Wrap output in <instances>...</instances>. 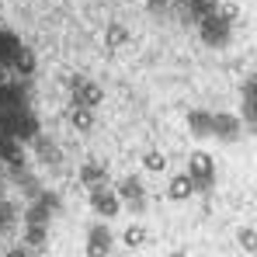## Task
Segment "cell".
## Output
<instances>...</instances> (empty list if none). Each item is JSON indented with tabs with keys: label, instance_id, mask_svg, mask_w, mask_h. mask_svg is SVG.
<instances>
[{
	"label": "cell",
	"instance_id": "cell-1",
	"mask_svg": "<svg viewBox=\"0 0 257 257\" xmlns=\"http://www.w3.org/2000/svg\"><path fill=\"white\" fill-rule=\"evenodd\" d=\"M188 177L195 181V191H212L215 184V164L209 153H202V150H195L191 157H188Z\"/></svg>",
	"mask_w": 257,
	"mask_h": 257
},
{
	"label": "cell",
	"instance_id": "cell-2",
	"mask_svg": "<svg viewBox=\"0 0 257 257\" xmlns=\"http://www.w3.org/2000/svg\"><path fill=\"white\" fill-rule=\"evenodd\" d=\"M90 205H94V212L104 215V219H115V215H118V209H122L118 195H115V191H108L104 184L90 188Z\"/></svg>",
	"mask_w": 257,
	"mask_h": 257
},
{
	"label": "cell",
	"instance_id": "cell-3",
	"mask_svg": "<svg viewBox=\"0 0 257 257\" xmlns=\"http://www.w3.org/2000/svg\"><path fill=\"white\" fill-rule=\"evenodd\" d=\"M198 28H202V39H205V45H226L229 42V21H222L219 14H209L205 21H198Z\"/></svg>",
	"mask_w": 257,
	"mask_h": 257
},
{
	"label": "cell",
	"instance_id": "cell-4",
	"mask_svg": "<svg viewBox=\"0 0 257 257\" xmlns=\"http://www.w3.org/2000/svg\"><path fill=\"white\" fill-rule=\"evenodd\" d=\"M240 132H243V125H240L236 115H226V111L212 115V136H215V139H222V143H236Z\"/></svg>",
	"mask_w": 257,
	"mask_h": 257
},
{
	"label": "cell",
	"instance_id": "cell-5",
	"mask_svg": "<svg viewBox=\"0 0 257 257\" xmlns=\"http://www.w3.org/2000/svg\"><path fill=\"white\" fill-rule=\"evenodd\" d=\"M108 250H111V229L104 222L90 226V233H87V257H108Z\"/></svg>",
	"mask_w": 257,
	"mask_h": 257
},
{
	"label": "cell",
	"instance_id": "cell-6",
	"mask_svg": "<svg viewBox=\"0 0 257 257\" xmlns=\"http://www.w3.org/2000/svg\"><path fill=\"white\" fill-rule=\"evenodd\" d=\"M101 97H104V90L97 84H90V80H73V104L94 111V108L101 104Z\"/></svg>",
	"mask_w": 257,
	"mask_h": 257
},
{
	"label": "cell",
	"instance_id": "cell-7",
	"mask_svg": "<svg viewBox=\"0 0 257 257\" xmlns=\"http://www.w3.org/2000/svg\"><path fill=\"white\" fill-rule=\"evenodd\" d=\"M118 202H125L132 212H143V205H146V198H143V184H139V177H125L122 184H118Z\"/></svg>",
	"mask_w": 257,
	"mask_h": 257
},
{
	"label": "cell",
	"instance_id": "cell-8",
	"mask_svg": "<svg viewBox=\"0 0 257 257\" xmlns=\"http://www.w3.org/2000/svg\"><path fill=\"white\" fill-rule=\"evenodd\" d=\"M0 160L11 167V171H25V146L18 143V139H4L0 143Z\"/></svg>",
	"mask_w": 257,
	"mask_h": 257
},
{
	"label": "cell",
	"instance_id": "cell-9",
	"mask_svg": "<svg viewBox=\"0 0 257 257\" xmlns=\"http://www.w3.org/2000/svg\"><path fill=\"white\" fill-rule=\"evenodd\" d=\"M11 66H14L18 77H32V73H35V52L25 49V45H18L14 56H11Z\"/></svg>",
	"mask_w": 257,
	"mask_h": 257
},
{
	"label": "cell",
	"instance_id": "cell-10",
	"mask_svg": "<svg viewBox=\"0 0 257 257\" xmlns=\"http://www.w3.org/2000/svg\"><path fill=\"white\" fill-rule=\"evenodd\" d=\"M167 195H171L174 202H184V198H191V195H195V181L188 177V171L177 174V177H171V188H167Z\"/></svg>",
	"mask_w": 257,
	"mask_h": 257
},
{
	"label": "cell",
	"instance_id": "cell-11",
	"mask_svg": "<svg viewBox=\"0 0 257 257\" xmlns=\"http://www.w3.org/2000/svg\"><path fill=\"white\" fill-rule=\"evenodd\" d=\"M49 240V226H25V250L35 257Z\"/></svg>",
	"mask_w": 257,
	"mask_h": 257
},
{
	"label": "cell",
	"instance_id": "cell-12",
	"mask_svg": "<svg viewBox=\"0 0 257 257\" xmlns=\"http://www.w3.org/2000/svg\"><path fill=\"white\" fill-rule=\"evenodd\" d=\"M243 118H247V125H254V118H257V80L254 77H247V84H243Z\"/></svg>",
	"mask_w": 257,
	"mask_h": 257
},
{
	"label": "cell",
	"instance_id": "cell-13",
	"mask_svg": "<svg viewBox=\"0 0 257 257\" xmlns=\"http://www.w3.org/2000/svg\"><path fill=\"white\" fill-rule=\"evenodd\" d=\"M188 128H191L198 139L212 136V115H209V111H188Z\"/></svg>",
	"mask_w": 257,
	"mask_h": 257
},
{
	"label": "cell",
	"instance_id": "cell-14",
	"mask_svg": "<svg viewBox=\"0 0 257 257\" xmlns=\"http://www.w3.org/2000/svg\"><path fill=\"white\" fill-rule=\"evenodd\" d=\"M80 181H84L87 188H97V184H104V181H108V171H104L101 164H84V171H80Z\"/></svg>",
	"mask_w": 257,
	"mask_h": 257
},
{
	"label": "cell",
	"instance_id": "cell-15",
	"mask_svg": "<svg viewBox=\"0 0 257 257\" xmlns=\"http://www.w3.org/2000/svg\"><path fill=\"white\" fill-rule=\"evenodd\" d=\"M70 125L80 128V132H87V128L94 125V111H90V108H80V104H73V108H70Z\"/></svg>",
	"mask_w": 257,
	"mask_h": 257
},
{
	"label": "cell",
	"instance_id": "cell-16",
	"mask_svg": "<svg viewBox=\"0 0 257 257\" xmlns=\"http://www.w3.org/2000/svg\"><path fill=\"white\" fill-rule=\"evenodd\" d=\"M122 240H125V247H128V250H139V247L146 243V229H143L139 222H132L125 233H122Z\"/></svg>",
	"mask_w": 257,
	"mask_h": 257
},
{
	"label": "cell",
	"instance_id": "cell-17",
	"mask_svg": "<svg viewBox=\"0 0 257 257\" xmlns=\"http://www.w3.org/2000/svg\"><path fill=\"white\" fill-rule=\"evenodd\" d=\"M18 45H21V42H18L11 32H0V66H11V56H14Z\"/></svg>",
	"mask_w": 257,
	"mask_h": 257
},
{
	"label": "cell",
	"instance_id": "cell-18",
	"mask_svg": "<svg viewBox=\"0 0 257 257\" xmlns=\"http://www.w3.org/2000/svg\"><path fill=\"white\" fill-rule=\"evenodd\" d=\"M35 146H39V160H42V164H52V167L59 164V150H56V146H52L49 139L35 136Z\"/></svg>",
	"mask_w": 257,
	"mask_h": 257
},
{
	"label": "cell",
	"instance_id": "cell-19",
	"mask_svg": "<svg viewBox=\"0 0 257 257\" xmlns=\"http://www.w3.org/2000/svg\"><path fill=\"white\" fill-rule=\"evenodd\" d=\"M128 39H132V35H128V28H125V25H111V28H108V35H104L108 49H122V45H125Z\"/></svg>",
	"mask_w": 257,
	"mask_h": 257
},
{
	"label": "cell",
	"instance_id": "cell-20",
	"mask_svg": "<svg viewBox=\"0 0 257 257\" xmlns=\"http://www.w3.org/2000/svg\"><path fill=\"white\" fill-rule=\"evenodd\" d=\"M18 222V205L14 202H7V198H0V233L4 229H11Z\"/></svg>",
	"mask_w": 257,
	"mask_h": 257
},
{
	"label": "cell",
	"instance_id": "cell-21",
	"mask_svg": "<svg viewBox=\"0 0 257 257\" xmlns=\"http://www.w3.org/2000/svg\"><path fill=\"white\" fill-rule=\"evenodd\" d=\"M143 167H146V171H153V174H164V171H167V157H164V153H157V150H150V153L143 157Z\"/></svg>",
	"mask_w": 257,
	"mask_h": 257
},
{
	"label": "cell",
	"instance_id": "cell-22",
	"mask_svg": "<svg viewBox=\"0 0 257 257\" xmlns=\"http://www.w3.org/2000/svg\"><path fill=\"white\" fill-rule=\"evenodd\" d=\"M240 243H243V250H247V254H254V229H250V226H247V229H240Z\"/></svg>",
	"mask_w": 257,
	"mask_h": 257
},
{
	"label": "cell",
	"instance_id": "cell-23",
	"mask_svg": "<svg viewBox=\"0 0 257 257\" xmlns=\"http://www.w3.org/2000/svg\"><path fill=\"white\" fill-rule=\"evenodd\" d=\"M174 0H150V11H171Z\"/></svg>",
	"mask_w": 257,
	"mask_h": 257
},
{
	"label": "cell",
	"instance_id": "cell-24",
	"mask_svg": "<svg viewBox=\"0 0 257 257\" xmlns=\"http://www.w3.org/2000/svg\"><path fill=\"white\" fill-rule=\"evenodd\" d=\"M4 257H32V254H28L25 247H14V250H7V254H4Z\"/></svg>",
	"mask_w": 257,
	"mask_h": 257
},
{
	"label": "cell",
	"instance_id": "cell-25",
	"mask_svg": "<svg viewBox=\"0 0 257 257\" xmlns=\"http://www.w3.org/2000/svg\"><path fill=\"white\" fill-rule=\"evenodd\" d=\"M0 198H7V181H4V174H0Z\"/></svg>",
	"mask_w": 257,
	"mask_h": 257
},
{
	"label": "cell",
	"instance_id": "cell-26",
	"mask_svg": "<svg viewBox=\"0 0 257 257\" xmlns=\"http://www.w3.org/2000/svg\"><path fill=\"white\" fill-rule=\"evenodd\" d=\"M0 84H7V66H0Z\"/></svg>",
	"mask_w": 257,
	"mask_h": 257
},
{
	"label": "cell",
	"instance_id": "cell-27",
	"mask_svg": "<svg viewBox=\"0 0 257 257\" xmlns=\"http://www.w3.org/2000/svg\"><path fill=\"white\" fill-rule=\"evenodd\" d=\"M171 257H188V250H171Z\"/></svg>",
	"mask_w": 257,
	"mask_h": 257
}]
</instances>
